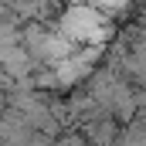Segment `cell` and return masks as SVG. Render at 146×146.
<instances>
[{
	"mask_svg": "<svg viewBox=\"0 0 146 146\" xmlns=\"http://www.w3.org/2000/svg\"><path fill=\"white\" fill-rule=\"evenodd\" d=\"M119 126H115V119H95L92 115V122H88V143L92 146H115L119 143Z\"/></svg>",
	"mask_w": 146,
	"mask_h": 146,
	"instance_id": "obj_1",
	"label": "cell"
}]
</instances>
